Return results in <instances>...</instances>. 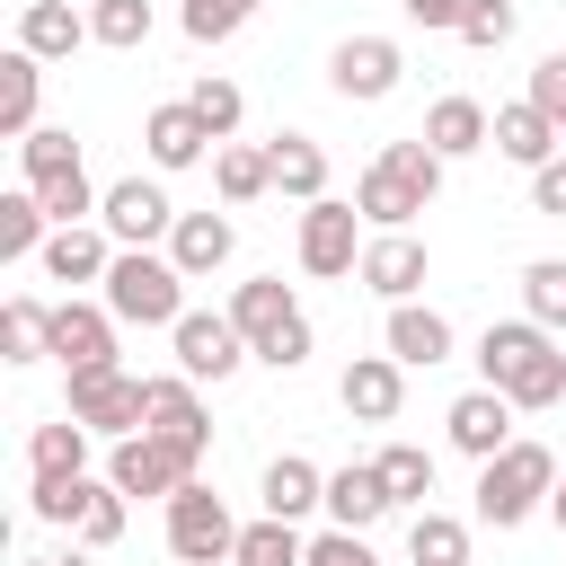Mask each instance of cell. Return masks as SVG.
Masks as SVG:
<instances>
[{
  "label": "cell",
  "mask_w": 566,
  "mask_h": 566,
  "mask_svg": "<svg viewBox=\"0 0 566 566\" xmlns=\"http://www.w3.org/2000/svg\"><path fill=\"white\" fill-rule=\"evenodd\" d=\"M478 380L504 389L522 416H539V407L566 398V345H557L531 310H522V318H495V327L478 336Z\"/></svg>",
  "instance_id": "6da1fadb"
},
{
  "label": "cell",
  "mask_w": 566,
  "mask_h": 566,
  "mask_svg": "<svg viewBox=\"0 0 566 566\" xmlns=\"http://www.w3.org/2000/svg\"><path fill=\"white\" fill-rule=\"evenodd\" d=\"M442 150L416 133V142H380L371 150V168L354 177V212L371 221V230H407L416 212H433V195H442Z\"/></svg>",
  "instance_id": "7a4b0ae2"
},
{
  "label": "cell",
  "mask_w": 566,
  "mask_h": 566,
  "mask_svg": "<svg viewBox=\"0 0 566 566\" xmlns=\"http://www.w3.org/2000/svg\"><path fill=\"white\" fill-rule=\"evenodd\" d=\"M230 318H239V336H248V354H256L265 371H301L310 345H318V327H310V310L292 301L283 274H248V283L230 292Z\"/></svg>",
  "instance_id": "3957f363"
},
{
  "label": "cell",
  "mask_w": 566,
  "mask_h": 566,
  "mask_svg": "<svg viewBox=\"0 0 566 566\" xmlns=\"http://www.w3.org/2000/svg\"><path fill=\"white\" fill-rule=\"evenodd\" d=\"M478 522H495V531H522L531 513H548V495H557V451L548 442H504L495 460H478Z\"/></svg>",
  "instance_id": "277c9868"
},
{
  "label": "cell",
  "mask_w": 566,
  "mask_h": 566,
  "mask_svg": "<svg viewBox=\"0 0 566 566\" xmlns=\"http://www.w3.org/2000/svg\"><path fill=\"white\" fill-rule=\"evenodd\" d=\"M97 301H106L124 327H177V318H186V265H177V256H150V248H115Z\"/></svg>",
  "instance_id": "5b68a950"
},
{
  "label": "cell",
  "mask_w": 566,
  "mask_h": 566,
  "mask_svg": "<svg viewBox=\"0 0 566 566\" xmlns=\"http://www.w3.org/2000/svg\"><path fill=\"white\" fill-rule=\"evenodd\" d=\"M88 433H106V442H124V433H142L150 424V380L142 371H124V363H106V371H71V398H62Z\"/></svg>",
  "instance_id": "8992f818"
},
{
  "label": "cell",
  "mask_w": 566,
  "mask_h": 566,
  "mask_svg": "<svg viewBox=\"0 0 566 566\" xmlns=\"http://www.w3.org/2000/svg\"><path fill=\"white\" fill-rule=\"evenodd\" d=\"M230 548H239L230 504H221L203 478H186V486L168 495V557H177V566H230Z\"/></svg>",
  "instance_id": "52a82bcc"
},
{
  "label": "cell",
  "mask_w": 566,
  "mask_h": 566,
  "mask_svg": "<svg viewBox=\"0 0 566 566\" xmlns=\"http://www.w3.org/2000/svg\"><path fill=\"white\" fill-rule=\"evenodd\" d=\"M301 274H318V283H336V274H354L363 265V212L354 203H336V195H318V203H301Z\"/></svg>",
  "instance_id": "ba28073f"
},
{
  "label": "cell",
  "mask_w": 566,
  "mask_h": 566,
  "mask_svg": "<svg viewBox=\"0 0 566 566\" xmlns=\"http://www.w3.org/2000/svg\"><path fill=\"white\" fill-rule=\"evenodd\" d=\"M398 80H407V53H398L389 35H345V44L327 53V88H336L345 106H380V97H398Z\"/></svg>",
  "instance_id": "9c48e42d"
},
{
  "label": "cell",
  "mask_w": 566,
  "mask_h": 566,
  "mask_svg": "<svg viewBox=\"0 0 566 566\" xmlns=\"http://www.w3.org/2000/svg\"><path fill=\"white\" fill-rule=\"evenodd\" d=\"M168 345H177V371H186V380H230V371L248 363V336H239L230 310H186V318L168 327Z\"/></svg>",
  "instance_id": "30bf717a"
},
{
  "label": "cell",
  "mask_w": 566,
  "mask_h": 566,
  "mask_svg": "<svg viewBox=\"0 0 566 566\" xmlns=\"http://www.w3.org/2000/svg\"><path fill=\"white\" fill-rule=\"evenodd\" d=\"M424 274H433V256H424L416 230H371V239H363V265H354L363 292H380V301H416Z\"/></svg>",
  "instance_id": "8fae6325"
},
{
  "label": "cell",
  "mask_w": 566,
  "mask_h": 566,
  "mask_svg": "<svg viewBox=\"0 0 566 566\" xmlns=\"http://www.w3.org/2000/svg\"><path fill=\"white\" fill-rule=\"evenodd\" d=\"M106 478H115L124 495H159V504H168V495L195 478V460L168 451L159 433H124V442H106Z\"/></svg>",
  "instance_id": "7c38bea8"
},
{
  "label": "cell",
  "mask_w": 566,
  "mask_h": 566,
  "mask_svg": "<svg viewBox=\"0 0 566 566\" xmlns=\"http://www.w3.org/2000/svg\"><path fill=\"white\" fill-rule=\"evenodd\" d=\"M97 221H106V239H115V248H150V239H168V230H177V203H168L150 177H115V186H106V203H97Z\"/></svg>",
  "instance_id": "4fadbf2b"
},
{
  "label": "cell",
  "mask_w": 566,
  "mask_h": 566,
  "mask_svg": "<svg viewBox=\"0 0 566 566\" xmlns=\"http://www.w3.org/2000/svg\"><path fill=\"white\" fill-rule=\"evenodd\" d=\"M115 310L106 301H53V363L62 371H106L115 363Z\"/></svg>",
  "instance_id": "5bb4252c"
},
{
  "label": "cell",
  "mask_w": 566,
  "mask_h": 566,
  "mask_svg": "<svg viewBox=\"0 0 566 566\" xmlns=\"http://www.w3.org/2000/svg\"><path fill=\"white\" fill-rule=\"evenodd\" d=\"M336 398H345V416L354 424H389L398 407H407V363L380 345V354H354L345 371H336Z\"/></svg>",
  "instance_id": "9a60e30c"
},
{
  "label": "cell",
  "mask_w": 566,
  "mask_h": 566,
  "mask_svg": "<svg viewBox=\"0 0 566 566\" xmlns=\"http://www.w3.org/2000/svg\"><path fill=\"white\" fill-rule=\"evenodd\" d=\"M142 433H159L168 451H186V460L203 469V451H212V416H203V398H195L186 371H159V380H150V424H142Z\"/></svg>",
  "instance_id": "2e32d148"
},
{
  "label": "cell",
  "mask_w": 566,
  "mask_h": 566,
  "mask_svg": "<svg viewBox=\"0 0 566 566\" xmlns=\"http://www.w3.org/2000/svg\"><path fill=\"white\" fill-rule=\"evenodd\" d=\"M513 416H522V407H513L504 389H486V380H478V389H460V398L442 407V433H451V451H469V460H495V451L513 442Z\"/></svg>",
  "instance_id": "e0dca14e"
},
{
  "label": "cell",
  "mask_w": 566,
  "mask_h": 566,
  "mask_svg": "<svg viewBox=\"0 0 566 566\" xmlns=\"http://www.w3.org/2000/svg\"><path fill=\"white\" fill-rule=\"evenodd\" d=\"M142 150H150V168H195V159L221 150V142H212V124H203L186 97H168V106L142 115Z\"/></svg>",
  "instance_id": "ac0fdd59"
},
{
  "label": "cell",
  "mask_w": 566,
  "mask_h": 566,
  "mask_svg": "<svg viewBox=\"0 0 566 566\" xmlns=\"http://www.w3.org/2000/svg\"><path fill=\"white\" fill-rule=\"evenodd\" d=\"M380 345H389L407 371H433V363H451V318H442V310H424V301H389Z\"/></svg>",
  "instance_id": "d6986e66"
},
{
  "label": "cell",
  "mask_w": 566,
  "mask_h": 566,
  "mask_svg": "<svg viewBox=\"0 0 566 566\" xmlns=\"http://www.w3.org/2000/svg\"><path fill=\"white\" fill-rule=\"evenodd\" d=\"M256 504H265L274 522H310V513H327V469H318V460H301V451L265 460V478H256Z\"/></svg>",
  "instance_id": "ffe728a7"
},
{
  "label": "cell",
  "mask_w": 566,
  "mask_h": 566,
  "mask_svg": "<svg viewBox=\"0 0 566 566\" xmlns=\"http://www.w3.org/2000/svg\"><path fill=\"white\" fill-rule=\"evenodd\" d=\"M18 44H27L35 62H71V53L97 44V35H88V9H80V0H27V9H18Z\"/></svg>",
  "instance_id": "44dd1931"
},
{
  "label": "cell",
  "mask_w": 566,
  "mask_h": 566,
  "mask_svg": "<svg viewBox=\"0 0 566 566\" xmlns=\"http://www.w3.org/2000/svg\"><path fill=\"white\" fill-rule=\"evenodd\" d=\"M168 256L186 265V283L221 274V265L239 256V230H230V212H177V230H168Z\"/></svg>",
  "instance_id": "7402d4cb"
},
{
  "label": "cell",
  "mask_w": 566,
  "mask_h": 566,
  "mask_svg": "<svg viewBox=\"0 0 566 566\" xmlns=\"http://www.w3.org/2000/svg\"><path fill=\"white\" fill-rule=\"evenodd\" d=\"M380 513H398V504H389V486H380V460H345V469H327V522L371 531Z\"/></svg>",
  "instance_id": "603a6c76"
},
{
  "label": "cell",
  "mask_w": 566,
  "mask_h": 566,
  "mask_svg": "<svg viewBox=\"0 0 566 566\" xmlns=\"http://www.w3.org/2000/svg\"><path fill=\"white\" fill-rule=\"evenodd\" d=\"M424 142H433L442 159H478V150L495 142V115H486L478 97H433V106H424Z\"/></svg>",
  "instance_id": "cb8c5ba5"
},
{
  "label": "cell",
  "mask_w": 566,
  "mask_h": 566,
  "mask_svg": "<svg viewBox=\"0 0 566 566\" xmlns=\"http://www.w3.org/2000/svg\"><path fill=\"white\" fill-rule=\"evenodd\" d=\"M53 283H106V265H115V248H106V230H88V221H62L53 239H44V256H35Z\"/></svg>",
  "instance_id": "d4e9b609"
},
{
  "label": "cell",
  "mask_w": 566,
  "mask_h": 566,
  "mask_svg": "<svg viewBox=\"0 0 566 566\" xmlns=\"http://www.w3.org/2000/svg\"><path fill=\"white\" fill-rule=\"evenodd\" d=\"M495 150H504L513 168H539V159H557L566 142H557V115H539L531 97H513V106H495Z\"/></svg>",
  "instance_id": "484cf974"
},
{
  "label": "cell",
  "mask_w": 566,
  "mask_h": 566,
  "mask_svg": "<svg viewBox=\"0 0 566 566\" xmlns=\"http://www.w3.org/2000/svg\"><path fill=\"white\" fill-rule=\"evenodd\" d=\"M35 97H44V62H35L27 44H9V53H0V133H9V142L35 133Z\"/></svg>",
  "instance_id": "4316f807"
},
{
  "label": "cell",
  "mask_w": 566,
  "mask_h": 566,
  "mask_svg": "<svg viewBox=\"0 0 566 566\" xmlns=\"http://www.w3.org/2000/svg\"><path fill=\"white\" fill-rule=\"evenodd\" d=\"M265 150H274V195H292V203H318L327 195V150L310 133H274Z\"/></svg>",
  "instance_id": "83f0119b"
},
{
  "label": "cell",
  "mask_w": 566,
  "mask_h": 566,
  "mask_svg": "<svg viewBox=\"0 0 566 566\" xmlns=\"http://www.w3.org/2000/svg\"><path fill=\"white\" fill-rule=\"evenodd\" d=\"M212 186H221V203L274 195V150H265V142H221V150H212Z\"/></svg>",
  "instance_id": "f1b7e54d"
},
{
  "label": "cell",
  "mask_w": 566,
  "mask_h": 566,
  "mask_svg": "<svg viewBox=\"0 0 566 566\" xmlns=\"http://www.w3.org/2000/svg\"><path fill=\"white\" fill-rule=\"evenodd\" d=\"M88 442H97V433L62 407L53 424H35V433H27V469H35V478H71V469H88Z\"/></svg>",
  "instance_id": "f546056e"
},
{
  "label": "cell",
  "mask_w": 566,
  "mask_h": 566,
  "mask_svg": "<svg viewBox=\"0 0 566 566\" xmlns=\"http://www.w3.org/2000/svg\"><path fill=\"white\" fill-rule=\"evenodd\" d=\"M44 239H53V212L35 203V186L0 195V256H9V265H35V256H44Z\"/></svg>",
  "instance_id": "4dcf8cb0"
},
{
  "label": "cell",
  "mask_w": 566,
  "mask_h": 566,
  "mask_svg": "<svg viewBox=\"0 0 566 566\" xmlns=\"http://www.w3.org/2000/svg\"><path fill=\"white\" fill-rule=\"evenodd\" d=\"M407 566H469V522L416 504V522H407Z\"/></svg>",
  "instance_id": "1f68e13d"
},
{
  "label": "cell",
  "mask_w": 566,
  "mask_h": 566,
  "mask_svg": "<svg viewBox=\"0 0 566 566\" xmlns=\"http://www.w3.org/2000/svg\"><path fill=\"white\" fill-rule=\"evenodd\" d=\"M230 566H310V539H301V522H274V513H256V522H239V548H230Z\"/></svg>",
  "instance_id": "d6a6232c"
},
{
  "label": "cell",
  "mask_w": 566,
  "mask_h": 566,
  "mask_svg": "<svg viewBox=\"0 0 566 566\" xmlns=\"http://www.w3.org/2000/svg\"><path fill=\"white\" fill-rule=\"evenodd\" d=\"M0 354H9V363H44V354H53V310H44L35 292H9V310H0Z\"/></svg>",
  "instance_id": "836d02e7"
},
{
  "label": "cell",
  "mask_w": 566,
  "mask_h": 566,
  "mask_svg": "<svg viewBox=\"0 0 566 566\" xmlns=\"http://www.w3.org/2000/svg\"><path fill=\"white\" fill-rule=\"evenodd\" d=\"M97 486H106V478H88V469H71V478H35V486H27V513L53 522V531H80V513H88Z\"/></svg>",
  "instance_id": "e575fe53"
},
{
  "label": "cell",
  "mask_w": 566,
  "mask_h": 566,
  "mask_svg": "<svg viewBox=\"0 0 566 566\" xmlns=\"http://www.w3.org/2000/svg\"><path fill=\"white\" fill-rule=\"evenodd\" d=\"M371 460H380L389 504H424V495H433V451H424V442H380Z\"/></svg>",
  "instance_id": "d590c367"
},
{
  "label": "cell",
  "mask_w": 566,
  "mask_h": 566,
  "mask_svg": "<svg viewBox=\"0 0 566 566\" xmlns=\"http://www.w3.org/2000/svg\"><path fill=\"white\" fill-rule=\"evenodd\" d=\"M35 203H44V212H53V230H62V221H88V212H97L106 195L88 186V159H71V168H53V177H35Z\"/></svg>",
  "instance_id": "8d00e7d4"
},
{
  "label": "cell",
  "mask_w": 566,
  "mask_h": 566,
  "mask_svg": "<svg viewBox=\"0 0 566 566\" xmlns=\"http://www.w3.org/2000/svg\"><path fill=\"white\" fill-rule=\"evenodd\" d=\"M522 310H531L548 336H566V256H531V265H522Z\"/></svg>",
  "instance_id": "74e56055"
},
{
  "label": "cell",
  "mask_w": 566,
  "mask_h": 566,
  "mask_svg": "<svg viewBox=\"0 0 566 566\" xmlns=\"http://www.w3.org/2000/svg\"><path fill=\"white\" fill-rule=\"evenodd\" d=\"M88 35L115 44V53H142L150 44V0H88Z\"/></svg>",
  "instance_id": "f35d334b"
},
{
  "label": "cell",
  "mask_w": 566,
  "mask_h": 566,
  "mask_svg": "<svg viewBox=\"0 0 566 566\" xmlns=\"http://www.w3.org/2000/svg\"><path fill=\"white\" fill-rule=\"evenodd\" d=\"M186 106L212 124V142H230L239 133V115H248V97H239V80H221V71H203L195 88H186Z\"/></svg>",
  "instance_id": "ab89813d"
},
{
  "label": "cell",
  "mask_w": 566,
  "mask_h": 566,
  "mask_svg": "<svg viewBox=\"0 0 566 566\" xmlns=\"http://www.w3.org/2000/svg\"><path fill=\"white\" fill-rule=\"evenodd\" d=\"M451 35H460L469 53H504V44H513V0H469Z\"/></svg>",
  "instance_id": "60d3db41"
},
{
  "label": "cell",
  "mask_w": 566,
  "mask_h": 566,
  "mask_svg": "<svg viewBox=\"0 0 566 566\" xmlns=\"http://www.w3.org/2000/svg\"><path fill=\"white\" fill-rule=\"evenodd\" d=\"M248 18H256L248 0H186V9H177V27H186L195 44H230V35L248 27Z\"/></svg>",
  "instance_id": "b9f144b4"
},
{
  "label": "cell",
  "mask_w": 566,
  "mask_h": 566,
  "mask_svg": "<svg viewBox=\"0 0 566 566\" xmlns=\"http://www.w3.org/2000/svg\"><path fill=\"white\" fill-rule=\"evenodd\" d=\"M71 159H80V142H71L62 124H35V133L18 142V168H27V186H35V177H53V168H71Z\"/></svg>",
  "instance_id": "7bdbcfd3"
},
{
  "label": "cell",
  "mask_w": 566,
  "mask_h": 566,
  "mask_svg": "<svg viewBox=\"0 0 566 566\" xmlns=\"http://www.w3.org/2000/svg\"><path fill=\"white\" fill-rule=\"evenodd\" d=\"M124 504H133V495L106 478V486L88 495V513H80V548H115V539H124Z\"/></svg>",
  "instance_id": "ee69618b"
},
{
  "label": "cell",
  "mask_w": 566,
  "mask_h": 566,
  "mask_svg": "<svg viewBox=\"0 0 566 566\" xmlns=\"http://www.w3.org/2000/svg\"><path fill=\"white\" fill-rule=\"evenodd\" d=\"M310 566H380V557H371V539H363V531H345V522H327V531L310 539Z\"/></svg>",
  "instance_id": "f6af8a7d"
},
{
  "label": "cell",
  "mask_w": 566,
  "mask_h": 566,
  "mask_svg": "<svg viewBox=\"0 0 566 566\" xmlns=\"http://www.w3.org/2000/svg\"><path fill=\"white\" fill-rule=\"evenodd\" d=\"M539 115H557L566 124V53H539V71H531V88H522Z\"/></svg>",
  "instance_id": "bcb514c9"
},
{
  "label": "cell",
  "mask_w": 566,
  "mask_h": 566,
  "mask_svg": "<svg viewBox=\"0 0 566 566\" xmlns=\"http://www.w3.org/2000/svg\"><path fill=\"white\" fill-rule=\"evenodd\" d=\"M531 212H548V221H566V150L531 168Z\"/></svg>",
  "instance_id": "7dc6e473"
},
{
  "label": "cell",
  "mask_w": 566,
  "mask_h": 566,
  "mask_svg": "<svg viewBox=\"0 0 566 566\" xmlns=\"http://www.w3.org/2000/svg\"><path fill=\"white\" fill-rule=\"evenodd\" d=\"M398 9H407V18H416V27H433V35H451V27H460V9H469V0H398Z\"/></svg>",
  "instance_id": "c3c4849f"
},
{
  "label": "cell",
  "mask_w": 566,
  "mask_h": 566,
  "mask_svg": "<svg viewBox=\"0 0 566 566\" xmlns=\"http://www.w3.org/2000/svg\"><path fill=\"white\" fill-rule=\"evenodd\" d=\"M27 566H88V548H44V557H27Z\"/></svg>",
  "instance_id": "681fc988"
},
{
  "label": "cell",
  "mask_w": 566,
  "mask_h": 566,
  "mask_svg": "<svg viewBox=\"0 0 566 566\" xmlns=\"http://www.w3.org/2000/svg\"><path fill=\"white\" fill-rule=\"evenodd\" d=\"M548 513H557V531H566V469H557V495H548Z\"/></svg>",
  "instance_id": "f907efd6"
},
{
  "label": "cell",
  "mask_w": 566,
  "mask_h": 566,
  "mask_svg": "<svg viewBox=\"0 0 566 566\" xmlns=\"http://www.w3.org/2000/svg\"><path fill=\"white\" fill-rule=\"evenodd\" d=\"M557 142H566V124H557Z\"/></svg>",
  "instance_id": "816d5d0a"
},
{
  "label": "cell",
  "mask_w": 566,
  "mask_h": 566,
  "mask_svg": "<svg viewBox=\"0 0 566 566\" xmlns=\"http://www.w3.org/2000/svg\"><path fill=\"white\" fill-rule=\"evenodd\" d=\"M248 9H265V0H248Z\"/></svg>",
  "instance_id": "f5cc1de1"
}]
</instances>
